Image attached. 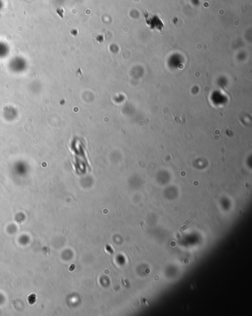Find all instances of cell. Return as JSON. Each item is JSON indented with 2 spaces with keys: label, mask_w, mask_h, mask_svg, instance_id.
<instances>
[{
  "label": "cell",
  "mask_w": 252,
  "mask_h": 316,
  "mask_svg": "<svg viewBox=\"0 0 252 316\" xmlns=\"http://www.w3.org/2000/svg\"><path fill=\"white\" fill-rule=\"evenodd\" d=\"M56 12H57V14H59V16H60L61 18L63 19V14H64V9H63V8H59V9H57V11H56Z\"/></svg>",
  "instance_id": "cell-1"
}]
</instances>
